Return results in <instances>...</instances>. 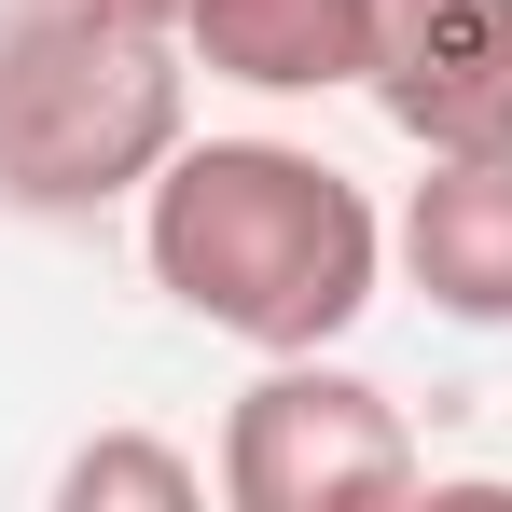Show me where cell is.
<instances>
[{
  "instance_id": "6da1fadb",
  "label": "cell",
  "mask_w": 512,
  "mask_h": 512,
  "mask_svg": "<svg viewBox=\"0 0 512 512\" xmlns=\"http://www.w3.org/2000/svg\"><path fill=\"white\" fill-rule=\"evenodd\" d=\"M139 250L180 319L236 333L250 360H291V346L360 333V305L388 277V222L305 139H180L139 194Z\"/></svg>"
},
{
  "instance_id": "7a4b0ae2",
  "label": "cell",
  "mask_w": 512,
  "mask_h": 512,
  "mask_svg": "<svg viewBox=\"0 0 512 512\" xmlns=\"http://www.w3.org/2000/svg\"><path fill=\"white\" fill-rule=\"evenodd\" d=\"M180 153V28L125 0H0V208L97 222Z\"/></svg>"
},
{
  "instance_id": "3957f363",
  "label": "cell",
  "mask_w": 512,
  "mask_h": 512,
  "mask_svg": "<svg viewBox=\"0 0 512 512\" xmlns=\"http://www.w3.org/2000/svg\"><path fill=\"white\" fill-rule=\"evenodd\" d=\"M222 499L236 512H388V499H416V429L333 346H291L222 416Z\"/></svg>"
},
{
  "instance_id": "277c9868",
  "label": "cell",
  "mask_w": 512,
  "mask_h": 512,
  "mask_svg": "<svg viewBox=\"0 0 512 512\" xmlns=\"http://www.w3.org/2000/svg\"><path fill=\"white\" fill-rule=\"evenodd\" d=\"M360 97L416 153H512V0H360Z\"/></svg>"
},
{
  "instance_id": "5b68a950",
  "label": "cell",
  "mask_w": 512,
  "mask_h": 512,
  "mask_svg": "<svg viewBox=\"0 0 512 512\" xmlns=\"http://www.w3.org/2000/svg\"><path fill=\"white\" fill-rule=\"evenodd\" d=\"M388 250L443 319L512 333V153H429V180L402 194Z\"/></svg>"
},
{
  "instance_id": "8992f818",
  "label": "cell",
  "mask_w": 512,
  "mask_h": 512,
  "mask_svg": "<svg viewBox=\"0 0 512 512\" xmlns=\"http://www.w3.org/2000/svg\"><path fill=\"white\" fill-rule=\"evenodd\" d=\"M180 56L250 97H333L360 84V0H180Z\"/></svg>"
},
{
  "instance_id": "52a82bcc",
  "label": "cell",
  "mask_w": 512,
  "mask_h": 512,
  "mask_svg": "<svg viewBox=\"0 0 512 512\" xmlns=\"http://www.w3.org/2000/svg\"><path fill=\"white\" fill-rule=\"evenodd\" d=\"M56 499H70V512H194L208 471H194L180 443H153V429H97L84 457L56 471Z\"/></svg>"
},
{
  "instance_id": "ba28073f",
  "label": "cell",
  "mask_w": 512,
  "mask_h": 512,
  "mask_svg": "<svg viewBox=\"0 0 512 512\" xmlns=\"http://www.w3.org/2000/svg\"><path fill=\"white\" fill-rule=\"evenodd\" d=\"M125 14H153V28H180V0H125Z\"/></svg>"
}]
</instances>
